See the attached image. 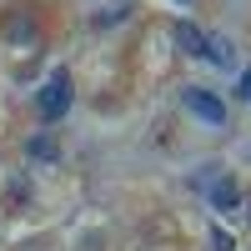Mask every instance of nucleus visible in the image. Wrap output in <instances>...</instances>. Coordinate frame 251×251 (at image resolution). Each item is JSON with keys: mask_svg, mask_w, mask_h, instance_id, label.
Here are the masks:
<instances>
[{"mask_svg": "<svg viewBox=\"0 0 251 251\" xmlns=\"http://www.w3.org/2000/svg\"><path fill=\"white\" fill-rule=\"evenodd\" d=\"M211 206H216V211H241L246 196H241V186L231 176H221V181H211Z\"/></svg>", "mask_w": 251, "mask_h": 251, "instance_id": "3", "label": "nucleus"}, {"mask_svg": "<svg viewBox=\"0 0 251 251\" xmlns=\"http://www.w3.org/2000/svg\"><path fill=\"white\" fill-rule=\"evenodd\" d=\"M236 96H241V100H251V66L236 75Z\"/></svg>", "mask_w": 251, "mask_h": 251, "instance_id": "8", "label": "nucleus"}, {"mask_svg": "<svg viewBox=\"0 0 251 251\" xmlns=\"http://www.w3.org/2000/svg\"><path fill=\"white\" fill-rule=\"evenodd\" d=\"M30 156H40V161H55L60 151H55V141H50V136H35V141H30Z\"/></svg>", "mask_w": 251, "mask_h": 251, "instance_id": "6", "label": "nucleus"}, {"mask_svg": "<svg viewBox=\"0 0 251 251\" xmlns=\"http://www.w3.org/2000/svg\"><path fill=\"white\" fill-rule=\"evenodd\" d=\"M211 66H231V40H216V35H206V50H201Z\"/></svg>", "mask_w": 251, "mask_h": 251, "instance_id": "5", "label": "nucleus"}, {"mask_svg": "<svg viewBox=\"0 0 251 251\" xmlns=\"http://www.w3.org/2000/svg\"><path fill=\"white\" fill-rule=\"evenodd\" d=\"M181 5H186V0H181Z\"/></svg>", "mask_w": 251, "mask_h": 251, "instance_id": "9", "label": "nucleus"}, {"mask_svg": "<svg viewBox=\"0 0 251 251\" xmlns=\"http://www.w3.org/2000/svg\"><path fill=\"white\" fill-rule=\"evenodd\" d=\"M211 251H236L231 231H221V226H216V231H211Z\"/></svg>", "mask_w": 251, "mask_h": 251, "instance_id": "7", "label": "nucleus"}, {"mask_svg": "<svg viewBox=\"0 0 251 251\" xmlns=\"http://www.w3.org/2000/svg\"><path fill=\"white\" fill-rule=\"evenodd\" d=\"M176 40H181V50H186V55H201V50H206V35L191 25V20H181V25H176Z\"/></svg>", "mask_w": 251, "mask_h": 251, "instance_id": "4", "label": "nucleus"}, {"mask_svg": "<svg viewBox=\"0 0 251 251\" xmlns=\"http://www.w3.org/2000/svg\"><path fill=\"white\" fill-rule=\"evenodd\" d=\"M71 100H75V91H71V75L66 71H55L46 86H40V96H35V111H40V121L46 126H55L60 116L71 111Z\"/></svg>", "mask_w": 251, "mask_h": 251, "instance_id": "1", "label": "nucleus"}, {"mask_svg": "<svg viewBox=\"0 0 251 251\" xmlns=\"http://www.w3.org/2000/svg\"><path fill=\"white\" fill-rule=\"evenodd\" d=\"M181 106L191 111V116H201L206 126H226V100L211 96L206 86H186V91H181Z\"/></svg>", "mask_w": 251, "mask_h": 251, "instance_id": "2", "label": "nucleus"}]
</instances>
